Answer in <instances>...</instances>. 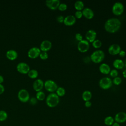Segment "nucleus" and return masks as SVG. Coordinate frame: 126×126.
<instances>
[{"instance_id":"nucleus-43","label":"nucleus","mask_w":126,"mask_h":126,"mask_svg":"<svg viewBox=\"0 0 126 126\" xmlns=\"http://www.w3.org/2000/svg\"><path fill=\"white\" fill-rule=\"evenodd\" d=\"M111 126H120V124L115 122Z\"/></svg>"},{"instance_id":"nucleus-20","label":"nucleus","mask_w":126,"mask_h":126,"mask_svg":"<svg viewBox=\"0 0 126 126\" xmlns=\"http://www.w3.org/2000/svg\"><path fill=\"white\" fill-rule=\"evenodd\" d=\"M99 70L102 74H108L111 71V68L108 64L102 63L99 66Z\"/></svg>"},{"instance_id":"nucleus-36","label":"nucleus","mask_w":126,"mask_h":126,"mask_svg":"<svg viewBox=\"0 0 126 126\" xmlns=\"http://www.w3.org/2000/svg\"><path fill=\"white\" fill-rule=\"evenodd\" d=\"M30 101V103L32 104V105H35L37 103V99L35 97H32V98H31L29 100Z\"/></svg>"},{"instance_id":"nucleus-21","label":"nucleus","mask_w":126,"mask_h":126,"mask_svg":"<svg viewBox=\"0 0 126 126\" xmlns=\"http://www.w3.org/2000/svg\"><path fill=\"white\" fill-rule=\"evenodd\" d=\"M113 65L116 69H121L124 67V63L123 60L117 59L113 61Z\"/></svg>"},{"instance_id":"nucleus-3","label":"nucleus","mask_w":126,"mask_h":126,"mask_svg":"<svg viewBox=\"0 0 126 126\" xmlns=\"http://www.w3.org/2000/svg\"><path fill=\"white\" fill-rule=\"evenodd\" d=\"M104 58V52L101 50L94 51L90 56V60L95 63H98L102 62Z\"/></svg>"},{"instance_id":"nucleus-4","label":"nucleus","mask_w":126,"mask_h":126,"mask_svg":"<svg viewBox=\"0 0 126 126\" xmlns=\"http://www.w3.org/2000/svg\"><path fill=\"white\" fill-rule=\"evenodd\" d=\"M124 5L121 2H115L112 7V12L114 15L116 16H120L122 15L124 11Z\"/></svg>"},{"instance_id":"nucleus-34","label":"nucleus","mask_w":126,"mask_h":126,"mask_svg":"<svg viewBox=\"0 0 126 126\" xmlns=\"http://www.w3.org/2000/svg\"><path fill=\"white\" fill-rule=\"evenodd\" d=\"M74 16L76 18V19H81L83 17V14L82 11H77L75 12Z\"/></svg>"},{"instance_id":"nucleus-30","label":"nucleus","mask_w":126,"mask_h":126,"mask_svg":"<svg viewBox=\"0 0 126 126\" xmlns=\"http://www.w3.org/2000/svg\"><path fill=\"white\" fill-rule=\"evenodd\" d=\"M122 82V80L121 79V78H120V77H116L115 78H114L113 80H112V83L113 84H114L115 85H119L121 84Z\"/></svg>"},{"instance_id":"nucleus-28","label":"nucleus","mask_w":126,"mask_h":126,"mask_svg":"<svg viewBox=\"0 0 126 126\" xmlns=\"http://www.w3.org/2000/svg\"><path fill=\"white\" fill-rule=\"evenodd\" d=\"M8 117L7 113L4 110H0V121L3 122L5 121Z\"/></svg>"},{"instance_id":"nucleus-14","label":"nucleus","mask_w":126,"mask_h":126,"mask_svg":"<svg viewBox=\"0 0 126 126\" xmlns=\"http://www.w3.org/2000/svg\"><path fill=\"white\" fill-rule=\"evenodd\" d=\"M115 122L119 124H122L126 122V113L125 112H118L114 118Z\"/></svg>"},{"instance_id":"nucleus-22","label":"nucleus","mask_w":126,"mask_h":126,"mask_svg":"<svg viewBox=\"0 0 126 126\" xmlns=\"http://www.w3.org/2000/svg\"><path fill=\"white\" fill-rule=\"evenodd\" d=\"M92 97V94L91 91L86 90L84 91L82 94V98L84 101H90Z\"/></svg>"},{"instance_id":"nucleus-9","label":"nucleus","mask_w":126,"mask_h":126,"mask_svg":"<svg viewBox=\"0 0 126 126\" xmlns=\"http://www.w3.org/2000/svg\"><path fill=\"white\" fill-rule=\"evenodd\" d=\"M17 70L21 74H28L30 70V66L26 63L20 62L16 66Z\"/></svg>"},{"instance_id":"nucleus-13","label":"nucleus","mask_w":126,"mask_h":126,"mask_svg":"<svg viewBox=\"0 0 126 126\" xmlns=\"http://www.w3.org/2000/svg\"><path fill=\"white\" fill-rule=\"evenodd\" d=\"M59 0H47L45 1L46 6L51 10H56L58 8L60 4Z\"/></svg>"},{"instance_id":"nucleus-27","label":"nucleus","mask_w":126,"mask_h":126,"mask_svg":"<svg viewBox=\"0 0 126 126\" xmlns=\"http://www.w3.org/2000/svg\"><path fill=\"white\" fill-rule=\"evenodd\" d=\"M35 97L37 100L42 101L45 98V94L42 91L37 92H36Z\"/></svg>"},{"instance_id":"nucleus-11","label":"nucleus","mask_w":126,"mask_h":126,"mask_svg":"<svg viewBox=\"0 0 126 126\" xmlns=\"http://www.w3.org/2000/svg\"><path fill=\"white\" fill-rule=\"evenodd\" d=\"M121 50V48L120 46L116 43L112 44L111 45L108 49V51L109 54L115 56L119 54Z\"/></svg>"},{"instance_id":"nucleus-6","label":"nucleus","mask_w":126,"mask_h":126,"mask_svg":"<svg viewBox=\"0 0 126 126\" xmlns=\"http://www.w3.org/2000/svg\"><path fill=\"white\" fill-rule=\"evenodd\" d=\"M44 87L46 91L52 93L55 92L58 87L54 81L49 79L46 80L44 82Z\"/></svg>"},{"instance_id":"nucleus-15","label":"nucleus","mask_w":126,"mask_h":126,"mask_svg":"<svg viewBox=\"0 0 126 126\" xmlns=\"http://www.w3.org/2000/svg\"><path fill=\"white\" fill-rule=\"evenodd\" d=\"M52 46V42L48 40H44L41 42L40 45L39 49L41 52H46L49 51Z\"/></svg>"},{"instance_id":"nucleus-1","label":"nucleus","mask_w":126,"mask_h":126,"mask_svg":"<svg viewBox=\"0 0 126 126\" xmlns=\"http://www.w3.org/2000/svg\"><path fill=\"white\" fill-rule=\"evenodd\" d=\"M121 25V22L118 18H110L107 19L105 22L104 28L107 32L114 33L119 30Z\"/></svg>"},{"instance_id":"nucleus-26","label":"nucleus","mask_w":126,"mask_h":126,"mask_svg":"<svg viewBox=\"0 0 126 126\" xmlns=\"http://www.w3.org/2000/svg\"><path fill=\"white\" fill-rule=\"evenodd\" d=\"M56 94L58 95V96H63L65 94V90L64 88L62 87H58L57 90L56 91Z\"/></svg>"},{"instance_id":"nucleus-40","label":"nucleus","mask_w":126,"mask_h":126,"mask_svg":"<svg viewBox=\"0 0 126 126\" xmlns=\"http://www.w3.org/2000/svg\"><path fill=\"white\" fill-rule=\"evenodd\" d=\"M4 92V87L3 85L0 84V94H1Z\"/></svg>"},{"instance_id":"nucleus-17","label":"nucleus","mask_w":126,"mask_h":126,"mask_svg":"<svg viewBox=\"0 0 126 126\" xmlns=\"http://www.w3.org/2000/svg\"><path fill=\"white\" fill-rule=\"evenodd\" d=\"M76 21V19L74 16L69 15L64 17L63 24L66 26H71L73 25Z\"/></svg>"},{"instance_id":"nucleus-23","label":"nucleus","mask_w":126,"mask_h":126,"mask_svg":"<svg viewBox=\"0 0 126 126\" xmlns=\"http://www.w3.org/2000/svg\"><path fill=\"white\" fill-rule=\"evenodd\" d=\"M74 8L77 11H81L84 8V3L81 0H77L74 3Z\"/></svg>"},{"instance_id":"nucleus-31","label":"nucleus","mask_w":126,"mask_h":126,"mask_svg":"<svg viewBox=\"0 0 126 126\" xmlns=\"http://www.w3.org/2000/svg\"><path fill=\"white\" fill-rule=\"evenodd\" d=\"M67 8V5L65 3H60L59 7L58 9L61 11H65Z\"/></svg>"},{"instance_id":"nucleus-42","label":"nucleus","mask_w":126,"mask_h":126,"mask_svg":"<svg viewBox=\"0 0 126 126\" xmlns=\"http://www.w3.org/2000/svg\"><path fill=\"white\" fill-rule=\"evenodd\" d=\"M122 74H123V76L124 78H126V69H125L122 72Z\"/></svg>"},{"instance_id":"nucleus-12","label":"nucleus","mask_w":126,"mask_h":126,"mask_svg":"<svg viewBox=\"0 0 126 126\" xmlns=\"http://www.w3.org/2000/svg\"><path fill=\"white\" fill-rule=\"evenodd\" d=\"M97 33L94 30H88L85 34L86 40H87L89 42L92 43L96 39Z\"/></svg>"},{"instance_id":"nucleus-19","label":"nucleus","mask_w":126,"mask_h":126,"mask_svg":"<svg viewBox=\"0 0 126 126\" xmlns=\"http://www.w3.org/2000/svg\"><path fill=\"white\" fill-rule=\"evenodd\" d=\"M6 57L8 60L10 61H14L17 58L18 53L15 50L10 49L7 51L6 52Z\"/></svg>"},{"instance_id":"nucleus-44","label":"nucleus","mask_w":126,"mask_h":126,"mask_svg":"<svg viewBox=\"0 0 126 126\" xmlns=\"http://www.w3.org/2000/svg\"><path fill=\"white\" fill-rule=\"evenodd\" d=\"M124 63V67H125L126 69V59L125 60Z\"/></svg>"},{"instance_id":"nucleus-37","label":"nucleus","mask_w":126,"mask_h":126,"mask_svg":"<svg viewBox=\"0 0 126 126\" xmlns=\"http://www.w3.org/2000/svg\"><path fill=\"white\" fill-rule=\"evenodd\" d=\"M64 17L63 15H59L57 17V21L59 23H63Z\"/></svg>"},{"instance_id":"nucleus-38","label":"nucleus","mask_w":126,"mask_h":126,"mask_svg":"<svg viewBox=\"0 0 126 126\" xmlns=\"http://www.w3.org/2000/svg\"><path fill=\"white\" fill-rule=\"evenodd\" d=\"M119 55L120 57H122V58L125 57L126 55V52L124 50H121V51L120 52V53H119Z\"/></svg>"},{"instance_id":"nucleus-2","label":"nucleus","mask_w":126,"mask_h":126,"mask_svg":"<svg viewBox=\"0 0 126 126\" xmlns=\"http://www.w3.org/2000/svg\"><path fill=\"white\" fill-rule=\"evenodd\" d=\"M59 96L54 93L49 94L46 98V103L48 107L51 108L57 106L59 103Z\"/></svg>"},{"instance_id":"nucleus-18","label":"nucleus","mask_w":126,"mask_h":126,"mask_svg":"<svg viewBox=\"0 0 126 126\" xmlns=\"http://www.w3.org/2000/svg\"><path fill=\"white\" fill-rule=\"evenodd\" d=\"M83 16L88 19H92L94 17V12L93 10L89 7L84 8L82 11Z\"/></svg>"},{"instance_id":"nucleus-29","label":"nucleus","mask_w":126,"mask_h":126,"mask_svg":"<svg viewBox=\"0 0 126 126\" xmlns=\"http://www.w3.org/2000/svg\"><path fill=\"white\" fill-rule=\"evenodd\" d=\"M92 45L93 47L95 49H98L102 46V42L99 39H95L92 42Z\"/></svg>"},{"instance_id":"nucleus-35","label":"nucleus","mask_w":126,"mask_h":126,"mask_svg":"<svg viewBox=\"0 0 126 126\" xmlns=\"http://www.w3.org/2000/svg\"><path fill=\"white\" fill-rule=\"evenodd\" d=\"M75 39L78 42L83 40V36L80 33H76L75 35Z\"/></svg>"},{"instance_id":"nucleus-8","label":"nucleus","mask_w":126,"mask_h":126,"mask_svg":"<svg viewBox=\"0 0 126 126\" xmlns=\"http://www.w3.org/2000/svg\"><path fill=\"white\" fill-rule=\"evenodd\" d=\"M90 48V43L86 39H83L82 40L78 42L77 44L78 50L81 53L87 52Z\"/></svg>"},{"instance_id":"nucleus-39","label":"nucleus","mask_w":126,"mask_h":126,"mask_svg":"<svg viewBox=\"0 0 126 126\" xmlns=\"http://www.w3.org/2000/svg\"><path fill=\"white\" fill-rule=\"evenodd\" d=\"M85 106L87 107V108H89L92 106V102L90 101H85Z\"/></svg>"},{"instance_id":"nucleus-5","label":"nucleus","mask_w":126,"mask_h":126,"mask_svg":"<svg viewBox=\"0 0 126 126\" xmlns=\"http://www.w3.org/2000/svg\"><path fill=\"white\" fill-rule=\"evenodd\" d=\"M99 87L103 90L110 89L113 84L112 79L108 77H104L100 79L98 83Z\"/></svg>"},{"instance_id":"nucleus-24","label":"nucleus","mask_w":126,"mask_h":126,"mask_svg":"<svg viewBox=\"0 0 126 126\" xmlns=\"http://www.w3.org/2000/svg\"><path fill=\"white\" fill-rule=\"evenodd\" d=\"M114 119L112 116H107L105 118L104 120V124L107 126H111L113 125V124L115 122Z\"/></svg>"},{"instance_id":"nucleus-41","label":"nucleus","mask_w":126,"mask_h":126,"mask_svg":"<svg viewBox=\"0 0 126 126\" xmlns=\"http://www.w3.org/2000/svg\"><path fill=\"white\" fill-rule=\"evenodd\" d=\"M4 81V78L3 77L0 75V84H1L2 83H3V82Z\"/></svg>"},{"instance_id":"nucleus-7","label":"nucleus","mask_w":126,"mask_h":126,"mask_svg":"<svg viewBox=\"0 0 126 126\" xmlns=\"http://www.w3.org/2000/svg\"><path fill=\"white\" fill-rule=\"evenodd\" d=\"M18 99L22 102H27L30 99V94L28 91L24 89H21L19 91L17 94Z\"/></svg>"},{"instance_id":"nucleus-33","label":"nucleus","mask_w":126,"mask_h":126,"mask_svg":"<svg viewBox=\"0 0 126 126\" xmlns=\"http://www.w3.org/2000/svg\"><path fill=\"white\" fill-rule=\"evenodd\" d=\"M109 74H110V76L114 78H115V77L118 76V71L116 69H112V70H111Z\"/></svg>"},{"instance_id":"nucleus-25","label":"nucleus","mask_w":126,"mask_h":126,"mask_svg":"<svg viewBox=\"0 0 126 126\" xmlns=\"http://www.w3.org/2000/svg\"><path fill=\"white\" fill-rule=\"evenodd\" d=\"M28 75L31 79H35L38 77V72L36 69H30L28 73Z\"/></svg>"},{"instance_id":"nucleus-16","label":"nucleus","mask_w":126,"mask_h":126,"mask_svg":"<svg viewBox=\"0 0 126 126\" xmlns=\"http://www.w3.org/2000/svg\"><path fill=\"white\" fill-rule=\"evenodd\" d=\"M32 87L36 92L41 91L44 87V82L41 79H37L33 82Z\"/></svg>"},{"instance_id":"nucleus-10","label":"nucleus","mask_w":126,"mask_h":126,"mask_svg":"<svg viewBox=\"0 0 126 126\" xmlns=\"http://www.w3.org/2000/svg\"><path fill=\"white\" fill-rule=\"evenodd\" d=\"M41 51L39 48L33 47L29 49L28 52V56L31 59H35L39 56Z\"/></svg>"},{"instance_id":"nucleus-32","label":"nucleus","mask_w":126,"mask_h":126,"mask_svg":"<svg viewBox=\"0 0 126 126\" xmlns=\"http://www.w3.org/2000/svg\"><path fill=\"white\" fill-rule=\"evenodd\" d=\"M39 57L41 60H45L46 59H48V54L47 53V52H41L40 53L39 55Z\"/></svg>"}]
</instances>
